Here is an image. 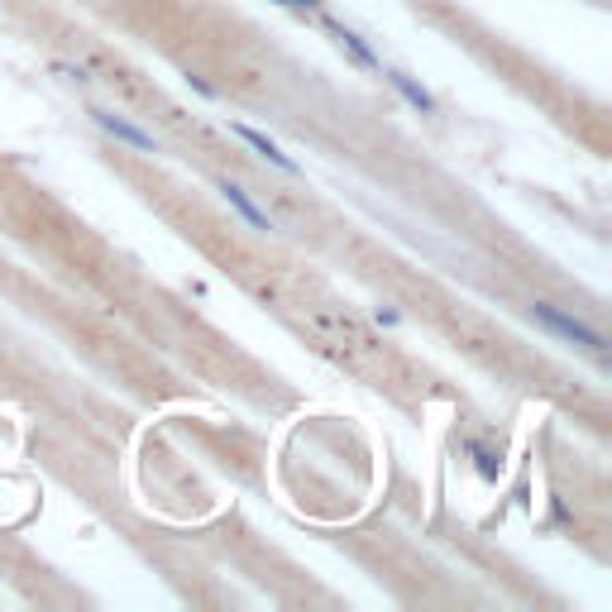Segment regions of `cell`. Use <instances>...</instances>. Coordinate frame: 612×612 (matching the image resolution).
Instances as JSON below:
<instances>
[{"label": "cell", "mask_w": 612, "mask_h": 612, "mask_svg": "<svg viewBox=\"0 0 612 612\" xmlns=\"http://www.w3.org/2000/svg\"><path fill=\"white\" fill-rule=\"evenodd\" d=\"M536 321H541V326H550L555 335H565V340H574V345H584L589 354H608V345H603V335H598L593 326H584L579 316H565L560 306L536 302Z\"/></svg>", "instance_id": "cell-1"}, {"label": "cell", "mask_w": 612, "mask_h": 612, "mask_svg": "<svg viewBox=\"0 0 612 612\" xmlns=\"http://www.w3.org/2000/svg\"><path fill=\"white\" fill-rule=\"evenodd\" d=\"M220 192H225V201H230V206H235V211H240L244 220H249V225H254V230H273V220L263 216L259 206H254V201L244 197L240 187H235V182H225V187H220Z\"/></svg>", "instance_id": "cell-3"}, {"label": "cell", "mask_w": 612, "mask_h": 612, "mask_svg": "<svg viewBox=\"0 0 612 612\" xmlns=\"http://www.w3.org/2000/svg\"><path fill=\"white\" fill-rule=\"evenodd\" d=\"M330 29H335V39H340V44L350 48V53H354V58H359V63H364V67H378V58H373L369 48H364V39H359V34H350L345 24H330Z\"/></svg>", "instance_id": "cell-6"}, {"label": "cell", "mask_w": 612, "mask_h": 612, "mask_svg": "<svg viewBox=\"0 0 612 612\" xmlns=\"http://www.w3.org/2000/svg\"><path fill=\"white\" fill-rule=\"evenodd\" d=\"M96 120H101V130H110L115 139H125V144H134V149H153V139L144 130H134V125H125V120H115V115H106V110H96Z\"/></svg>", "instance_id": "cell-4"}, {"label": "cell", "mask_w": 612, "mask_h": 612, "mask_svg": "<svg viewBox=\"0 0 612 612\" xmlns=\"http://www.w3.org/2000/svg\"><path fill=\"white\" fill-rule=\"evenodd\" d=\"M383 77H388V82H393V87L402 91V96H407V101H412V106L421 110V115H431V110H436V101H431V91H426V87H416V82L407 77V72H383Z\"/></svg>", "instance_id": "cell-5"}, {"label": "cell", "mask_w": 612, "mask_h": 612, "mask_svg": "<svg viewBox=\"0 0 612 612\" xmlns=\"http://www.w3.org/2000/svg\"><path fill=\"white\" fill-rule=\"evenodd\" d=\"M235 139H244V144H249L254 153H263V158H268L273 168H283V173H297V163H292V158H287V153L278 149L273 139H263L259 130H249V125H235Z\"/></svg>", "instance_id": "cell-2"}, {"label": "cell", "mask_w": 612, "mask_h": 612, "mask_svg": "<svg viewBox=\"0 0 612 612\" xmlns=\"http://www.w3.org/2000/svg\"><path fill=\"white\" fill-rule=\"evenodd\" d=\"M278 5H287V10H311L316 0H278Z\"/></svg>", "instance_id": "cell-7"}]
</instances>
